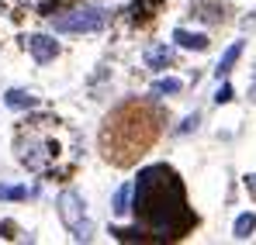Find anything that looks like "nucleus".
Masks as SVG:
<instances>
[{"label":"nucleus","mask_w":256,"mask_h":245,"mask_svg":"<svg viewBox=\"0 0 256 245\" xmlns=\"http://www.w3.org/2000/svg\"><path fill=\"white\" fill-rule=\"evenodd\" d=\"M253 228H256V214H253V211H246V214H239V218H236L232 235H236V239H250V235H253Z\"/></svg>","instance_id":"nucleus-12"},{"label":"nucleus","mask_w":256,"mask_h":245,"mask_svg":"<svg viewBox=\"0 0 256 245\" xmlns=\"http://www.w3.org/2000/svg\"><path fill=\"white\" fill-rule=\"evenodd\" d=\"M239 55H242V41H232V45L225 48V55L218 59V66H214V76H218V80H225V76L232 73V66L239 62Z\"/></svg>","instance_id":"nucleus-9"},{"label":"nucleus","mask_w":256,"mask_h":245,"mask_svg":"<svg viewBox=\"0 0 256 245\" xmlns=\"http://www.w3.org/2000/svg\"><path fill=\"white\" fill-rule=\"evenodd\" d=\"M198 121H201V114H187V118H184V124L176 128V135H190V131L198 128Z\"/></svg>","instance_id":"nucleus-15"},{"label":"nucleus","mask_w":256,"mask_h":245,"mask_svg":"<svg viewBox=\"0 0 256 245\" xmlns=\"http://www.w3.org/2000/svg\"><path fill=\"white\" fill-rule=\"evenodd\" d=\"M170 62H173V48L166 45V41L146 48V66H149V69H166Z\"/></svg>","instance_id":"nucleus-7"},{"label":"nucleus","mask_w":256,"mask_h":245,"mask_svg":"<svg viewBox=\"0 0 256 245\" xmlns=\"http://www.w3.org/2000/svg\"><path fill=\"white\" fill-rule=\"evenodd\" d=\"M24 45H28V52H32V59L35 62H52L56 55H59V41L52 38V35H28L24 38Z\"/></svg>","instance_id":"nucleus-6"},{"label":"nucleus","mask_w":256,"mask_h":245,"mask_svg":"<svg viewBox=\"0 0 256 245\" xmlns=\"http://www.w3.org/2000/svg\"><path fill=\"white\" fill-rule=\"evenodd\" d=\"M152 121H156V118H152L146 107H138V104H122V107L104 121V135H100L104 156L114 159V163H128L132 152H138V149H146V145L152 142V135H156V124Z\"/></svg>","instance_id":"nucleus-2"},{"label":"nucleus","mask_w":256,"mask_h":245,"mask_svg":"<svg viewBox=\"0 0 256 245\" xmlns=\"http://www.w3.org/2000/svg\"><path fill=\"white\" fill-rule=\"evenodd\" d=\"M184 90V83L173 80V76H163V80L152 83V97H173V93H180Z\"/></svg>","instance_id":"nucleus-13"},{"label":"nucleus","mask_w":256,"mask_h":245,"mask_svg":"<svg viewBox=\"0 0 256 245\" xmlns=\"http://www.w3.org/2000/svg\"><path fill=\"white\" fill-rule=\"evenodd\" d=\"M28 190L24 187H0V201H24Z\"/></svg>","instance_id":"nucleus-14"},{"label":"nucleus","mask_w":256,"mask_h":245,"mask_svg":"<svg viewBox=\"0 0 256 245\" xmlns=\"http://www.w3.org/2000/svg\"><path fill=\"white\" fill-rule=\"evenodd\" d=\"M253 100H256V86H253Z\"/></svg>","instance_id":"nucleus-17"},{"label":"nucleus","mask_w":256,"mask_h":245,"mask_svg":"<svg viewBox=\"0 0 256 245\" xmlns=\"http://www.w3.org/2000/svg\"><path fill=\"white\" fill-rule=\"evenodd\" d=\"M84 197L76 190H62L56 197V211H59V221L66 225V232H73L76 242H86L90 239V221H86V211H84Z\"/></svg>","instance_id":"nucleus-5"},{"label":"nucleus","mask_w":256,"mask_h":245,"mask_svg":"<svg viewBox=\"0 0 256 245\" xmlns=\"http://www.w3.org/2000/svg\"><path fill=\"white\" fill-rule=\"evenodd\" d=\"M132 211L138 228H114L111 235L132 242V239H184L194 225V214L184 197V183L170 166H146L138 169V180L132 187Z\"/></svg>","instance_id":"nucleus-1"},{"label":"nucleus","mask_w":256,"mask_h":245,"mask_svg":"<svg viewBox=\"0 0 256 245\" xmlns=\"http://www.w3.org/2000/svg\"><path fill=\"white\" fill-rule=\"evenodd\" d=\"M128 201H132V183H122L118 190H114V201H111V214H128L132 207H128Z\"/></svg>","instance_id":"nucleus-11"},{"label":"nucleus","mask_w":256,"mask_h":245,"mask_svg":"<svg viewBox=\"0 0 256 245\" xmlns=\"http://www.w3.org/2000/svg\"><path fill=\"white\" fill-rule=\"evenodd\" d=\"M214 100H218V104H228V100H232V86H228V83H222V86H218V93H214Z\"/></svg>","instance_id":"nucleus-16"},{"label":"nucleus","mask_w":256,"mask_h":245,"mask_svg":"<svg viewBox=\"0 0 256 245\" xmlns=\"http://www.w3.org/2000/svg\"><path fill=\"white\" fill-rule=\"evenodd\" d=\"M104 24H108V10L86 3V7H73L66 14H59L52 21V31H59V35H90V31H100Z\"/></svg>","instance_id":"nucleus-4"},{"label":"nucleus","mask_w":256,"mask_h":245,"mask_svg":"<svg viewBox=\"0 0 256 245\" xmlns=\"http://www.w3.org/2000/svg\"><path fill=\"white\" fill-rule=\"evenodd\" d=\"M14 152H18V163L24 169L45 173L59 156V142H52L42 128H21L18 138H14Z\"/></svg>","instance_id":"nucleus-3"},{"label":"nucleus","mask_w":256,"mask_h":245,"mask_svg":"<svg viewBox=\"0 0 256 245\" xmlns=\"http://www.w3.org/2000/svg\"><path fill=\"white\" fill-rule=\"evenodd\" d=\"M4 104L10 111H32V107H38V97L32 90H7L4 93Z\"/></svg>","instance_id":"nucleus-8"},{"label":"nucleus","mask_w":256,"mask_h":245,"mask_svg":"<svg viewBox=\"0 0 256 245\" xmlns=\"http://www.w3.org/2000/svg\"><path fill=\"white\" fill-rule=\"evenodd\" d=\"M173 41H176L180 48H190V52H204V48H208V35L184 31V28H176V31H173Z\"/></svg>","instance_id":"nucleus-10"}]
</instances>
